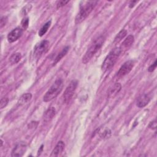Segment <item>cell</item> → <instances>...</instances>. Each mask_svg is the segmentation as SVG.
Segmentation results:
<instances>
[{
    "mask_svg": "<svg viewBox=\"0 0 157 157\" xmlns=\"http://www.w3.org/2000/svg\"><path fill=\"white\" fill-rule=\"evenodd\" d=\"M105 41V37L104 36H100L97 39H96L91 46L89 48V49L86 52L85 55L82 58V63L83 64L88 63L92 57L95 55L103 45Z\"/></svg>",
    "mask_w": 157,
    "mask_h": 157,
    "instance_id": "1",
    "label": "cell"
},
{
    "mask_svg": "<svg viewBox=\"0 0 157 157\" xmlns=\"http://www.w3.org/2000/svg\"><path fill=\"white\" fill-rule=\"evenodd\" d=\"M97 3V1H87L83 4V5H82L75 19L76 24H79L83 20H85L92 13V11L93 10Z\"/></svg>",
    "mask_w": 157,
    "mask_h": 157,
    "instance_id": "2",
    "label": "cell"
},
{
    "mask_svg": "<svg viewBox=\"0 0 157 157\" xmlns=\"http://www.w3.org/2000/svg\"><path fill=\"white\" fill-rule=\"evenodd\" d=\"M122 54L121 49L120 47H116L113 49L105 58L104 61L103 63L101 68L104 72L111 69L117 62V60Z\"/></svg>",
    "mask_w": 157,
    "mask_h": 157,
    "instance_id": "3",
    "label": "cell"
},
{
    "mask_svg": "<svg viewBox=\"0 0 157 157\" xmlns=\"http://www.w3.org/2000/svg\"><path fill=\"white\" fill-rule=\"evenodd\" d=\"M63 87V81L62 79H58L53 83V85L51 87L44 96V101L49 102L55 98L62 92Z\"/></svg>",
    "mask_w": 157,
    "mask_h": 157,
    "instance_id": "4",
    "label": "cell"
},
{
    "mask_svg": "<svg viewBox=\"0 0 157 157\" xmlns=\"http://www.w3.org/2000/svg\"><path fill=\"white\" fill-rule=\"evenodd\" d=\"M77 87V82L72 80L66 89L63 94V100L65 103H68L73 96L76 88Z\"/></svg>",
    "mask_w": 157,
    "mask_h": 157,
    "instance_id": "5",
    "label": "cell"
},
{
    "mask_svg": "<svg viewBox=\"0 0 157 157\" xmlns=\"http://www.w3.org/2000/svg\"><path fill=\"white\" fill-rule=\"evenodd\" d=\"M49 46V42L47 40H44L37 44L34 47V55L36 58H40L44 54H45Z\"/></svg>",
    "mask_w": 157,
    "mask_h": 157,
    "instance_id": "6",
    "label": "cell"
},
{
    "mask_svg": "<svg viewBox=\"0 0 157 157\" xmlns=\"http://www.w3.org/2000/svg\"><path fill=\"white\" fill-rule=\"evenodd\" d=\"M134 67V62L132 60H129L126 62L118 70L117 77L118 78H122L126 74H129V72L132 70V68Z\"/></svg>",
    "mask_w": 157,
    "mask_h": 157,
    "instance_id": "7",
    "label": "cell"
},
{
    "mask_svg": "<svg viewBox=\"0 0 157 157\" xmlns=\"http://www.w3.org/2000/svg\"><path fill=\"white\" fill-rule=\"evenodd\" d=\"M27 149V144L23 142H20L16 144V146L14 148V149L12 151L11 156H22L23 155V154L25 153Z\"/></svg>",
    "mask_w": 157,
    "mask_h": 157,
    "instance_id": "8",
    "label": "cell"
},
{
    "mask_svg": "<svg viewBox=\"0 0 157 157\" xmlns=\"http://www.w3.org/2000/svg\"><path fill=\"white\" fill-rule=\"evenodd\" d=\"M23 33V30L21 28L17 27L12 30L7 35V39L9 42H14L19 39Z\"/></svg>",
    "mask_w": 157,
    "mask_h": 157,
    "instance_id": "9",
    "label": "cell"
},
{
    "mask_svg": "<svg viewBox=\"0 0 157 157\" xmlns=\"http://www.w3.org/2000/svg\"><path fill=\"white\" fill-rule=\"evenodd\" d=\"M135 41V38L132 35H129L128 37L124 40V41L122 42L121 46L119 47L121 49L122 53L124 51H125L128 50L129 48L132 45Z\"/></svg>",
    "mask_w": 157,
    "mask_h": 157,
    "instance_id": "10",
    "label": "cell"
},
{
    "mask_svg": "<svg viewBox=\"0 0 157 157\" xmlns=\"http://www.w3.org/2000/svg\"><path fill=\"white\" fill-rule=\"evenodd\" d=\"M150 100V98L147 94H141L137 100L136 105L139 108L144 107L149 103Z\"/></svg>",
    "mask_w": 157,
    "mask_h": 157,
    "instance_id": "11",
    "label": "cell"
},
{
    "mask_svg": "<svg viewBox=\"0 0 157 157\" xmlns=\"http://www.w3.org/2000/svg\"><path fill=\"white\" fill-rule=\"evenodd\" d=\"M65 147V144L64 142H63L62 141H59L57 143V144L56 145V146L54 148V149L53 150V151L51 155V156H59L64 150Z\"/></svg>",
    "mask_w": 157,
    "mask_h": 157,
    "instance_id": "12",
    "label": "cell"
},
{
    "mask_svg": "<svg viewBox=\"0 0 157 157\" xmlns=\"http://www.w3.org/2000/svg\"><path fill=\"white\" fill-rule=\"evenodd\" d=\"M56 113L55 109L53 107H51L48 109L45 112L44 116H43V120L44 122H49L51 120L53 119Z\"/></svg>",
    "mask_w": 157,
    "mask_h": 157,
    "instance_id": "13",
    "label": "cell"
},
{
    "mask_svg": "<svg viewBox=\"0 0 157 157\" xmlns=\"http://www.w3.org/2000/svg\"><path fill=\"white\" fill-rule=\"evenodd\" d=\"M32 98V94L30 93L23 94L18 101V103L20 105H23L29 102Z\"/></svg>",
    "mask_w": 157,
    "mask_h": 157,
    "instance_id": "14",
    "label": "cell"
},
{
    "mask_svg": "<svg viewBox=\"0 0 157 157\" xmlns=\"http://www.w3.org/2000/svg\"><path fill=\"white\" fill-rule=\"evenodd\" d=\"M69 47L68 46L65 47L64 49L61 51V52L59 53L58 54V55L56 57V58L55 59V61L54 62V65H56L58 62H60V60H62V58L63 57H65L66 55V54L68 53V52L69 51Z\"/></svg>",
    "mask_w": 157,
    "mask_h": 157,
    "instance_id": "15",
    "label": "cell"
},
{
    "mask_svg": "<svg viewBox=\"0 0 157 157\" xmlns=\"http://www.w3.org/2000/svg\"><path fill=\"white\" fill-rule=\"evenodd\" d=\"M121 89H122V86L120 85V83H115L114 86L109 92V96H113L114 97V96H115L118 93H119L120 90H121Z\"/></svg>",
    "mask_w": 157,
    "mask_h": 157,
    "instance_id": "16",
    "label": "cell"
},
{
    "mask_svg": "<svg viewBox=\"0 0 157 157\" xmlns=\"http://www.w3.org/2000/svg\"><path fill=\"white\" fill-rule=\"evenodd\" d=\"M22 58V55L20 53H15L12 55L9 58L10 63L13 65L18 63Z\"/></svg>",
    "mask_w": 157,
    "mask_h": 157,
    "instance_id": "17",
    "label": "cell"
},
{
    "mask_svg": "<svg viewBox=\"0 0 157 157\" xmlns=\"http://www.w3.org/2000/svg\"><path fill=\"white\" fill-rule=\"evenodd\" d=\"M127 34V31L126 30H122L120 31L118 34L116 36V37L115 38V39H114V42H116V43H118L120 41H122Z\"/></svg>",
    "mask_w": 157,
    "mask_h": 157,
    "instance_id": "18",
    "label": "cell"
},
{
    "mask_svg": "<svg viewBox=\"0 0 157 157\" xmlns=\"http://www.w3.org/2000/svg\"><path fill=\"white\" fill-rule=\"evenodd\" d=\"M51 25V21L47 22L46 23H45L44 25L41 28V30H39V31L38 33L39 36H41V37H42V36H44L46 33L47 30H49V28H50Z\"/></svg>",
    "mask_w": 157,
    "mask_h": 157,
    "instance_id": "19",
    "label": "cell"
},
{
    "mask_svg": "<svg viewBox=\"0 0 157 157\" xmlns=\"http://www.w3.org/2000/svg\"><path fill=\"white\" fill-rule=\"evenodd\" d=\"M29 25V19L28 17L23 19L22 22V27L23 30H26Z\"/></svg>",
    "mask_w": 157,
    "mask_h": 157,
    "instance_id": "20",
    "label": "cell"
},
{
    "mask_svg": "<svg viewBox=\"0 0 157 157\" xmlns=\"http://www.w3.org/2000/svg\"><path fill=\"white\" fill-rule=\"evenodd\" d=\"M9 102V99L7 98H3L1 100V101H0V108L3 109L5 107Z\"/></svg>",
    "mask_w": 157,
    "mask_h": 157,
    "instance_id": "21",
    "label": "cell"
},
{
    "mask_svg": "<svg viewBox=\"0 0 157 157\" xmlns=\"http://www.w3.org/2000/svg\"><path fill=\"white\" fill-rule=\"evenodd\" d=\"M111 133V130L109 129H106V130H104L103 132V133L101 135V137L103 138H107L109 137H110Z\"/></svg>",
    "mask_w": 157,
    "mask_h": 157,
    "instance_id": "22",
    "label": "cell"
},
{
    "mask_svg": "<svg viewBox=\"0 0 157 157\" xmlns=\"http://www.w3.org/2000/svg\"><path fill=\"white\" fill-rule=\"evenodd\" d=\"M69 2V1H58V3H57V9L60 8V7H62L65 6Z\"/></svg>",
    "mask_w": 157,
    "mask_h": 157,
    "instance_id": "23",
    "label": "cell"
},
{
    "mask_svg": "<svg viewBox=\"0 0 157 157\" xmlns=\"http://www.w3.org/2000/svg\"><path fill=\"white\" fill-rule=\"evenodd\" d=\"M149 128L150 129H155L156 128V120H153L152 122H150V124H149Z\"/></svg>",
    "mask_w": 157,
    "mask_h": 157,
    "instance_id": "24",
    "label": "cell"
},
{
    "mask_svg": "<svg viewBox=\"0 0 157 157\" xmlns=\"http://www.w3.org/2000/svg\"><path fill=\"white\" fill-rule=\"evenodd\" d=\"M156 67V60H155V62L153 63V64H152V65H150L149 66V68L148 69V71L149 72H152V71H153L155 69Z\"/></svg>",
    "mask_w": 157,
    "mask_h": 157,
    "instance_id": "25",
    "label": "cell"
},
{
    "mask_svg": "<svg viewBox=\"0 0 157 157\" xmlns=\"http://www.w3.org/2000/svg\"><path fill=\"white\" fill-rule=\"evenodd\" d=\"M4 20H5V17L1 18V28H3V27L5 25L6 22H5Z\"/></svg>",
    "mask_w": 157,
    "mask_h": 157,
    "instance_id": "26",
    "label": "cell"
},
{
    "mask_svg": "<svg viewBox=\"0 0 157 157\" xmlns=\"http://www.w3.org/2000/svg\"><path fill=\"white\" fill-rule=\"evenodd\" d=\"M136 3V1H133V2H132V1H131V4H130V6H129V7H133L135 5H134V4H135Z\"/></svg>",
    "mask_w": 157,
    "mask_h": 157,
    "instance_id": "27",
    "label": "cell"
},
{
    "mask_svg": "<svg viewBox=\"0 0 157 157\" xmlns=\"http://www.w3.org/2000/svg\"><path fill=\"white\" fill-rule=\"evenodd\" d=\"M43 146H42L41 147V149L40 150H39V152H38V155H40V153H41V152H42V149H43Z\"/></svg>",
    "mask_w": 157,
    "mask_h": 157,
    "instance_id": "28",
    "label": "cell"
}]
</instances>
